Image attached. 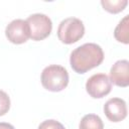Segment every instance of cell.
I'll list each match as a JSON object with an SVG mask.
<instances>
[{"label":"cell","mask_w":129,"mask_h":129,"mask_svg":"<svg viewBox=\"0 0 129 129\" xmlns=\"http://www.w3.org/2000/svg\"><path fill=\"white\" fill-rule=\"evenodd\" d=\"M26 21L30 27V38L32 40H42L51 32V19L43 13H33L27 17Z\"/></svg>","instance_id":"4"},{"label":"cell","mask_w":129,"mask_h":129,"mask_svg":"<svg viewBox=\"0 0 129 129\" xmlns=\"http://www.w3.org/2000/svg\"><path fill=\"white\" fill-rule=\"evenodd\" d=\"M110 80L118 87H128L129 85V61L127 59L117 60L110 70Z\"/></svg>","instance_id":"8"},{"label":"cell","mask_w":129,"mask_h":129,"mask_svg":"<svg viewBox=\"0 0 129 129\" xmlns=\"http://www.w3.org/2000/svg\"><path fill=\"white\" fill-rule=\"evenodd\" d=\"M112 90V82L106 74H95L86 82V91L94 99L107 96Z\"/></svg>","instance_id":"5"},{"label":"cell","mask_w":129,"mask_h":129,"mask_svg":"<svg viewBox=\"0 0 129 129\" xmlns=\"http://www.w3.org/2000/svg\"><path fill=\"white\" fill-rule=\"evenodd\" d=\"M38 129H66L61 123L56 120L49 119L41 122L38 126Z\"/></svg>","instance_id":"13"},{"label":"cell","mask_w":129,"mask_h":129,"mask_svg":"<svg viewBox=\"0 0 129 129\" xmlns=\"http://www.w3.org/2000/svg\"><path fill=\"white\" fill-rule=\"evenodd\" d=\"M127 0H102L101 5L103 8L110 13H119L125 9L127 6Z\"/></svg>","instance_id":"11"},{"label":"cell","mask_w":129,"mask_h":129,"mask_svg":"<svg viewBox=\"0 0 129 129\" xmlns=\"http://www.w3.org/2000/svg\"><path fill=\"white\" fill-rule=\"evenodd\" d=\"M114 37L119 42L129 43V15H125L119 21L114 30Z\"/></svg>","instance_id":"9"},{"label":"cell","mask_w":129,"mask_h":129,"mask_svg":"<svg viewBox=\"0 0 129 129\" xmlns=\"http://www.w3.org/2000/svg\"><path fill=\"white\" fill-rule=\"evenodd\" d=\"M79 129H104V123L98 115L87 114L81 119Z\"/></svg>","instance_id":"10"},{"label":"cell","mask_w":129,"mask_h":129,"mask_svg":"<svg viewBox=\"0 0 129 129\" xmlns=\"http://www.w3.org/2000/svg\"><path fill=\"white\" fill-rule=\"evenodd\" d=\"M0 129H15L13 125L7 122H0Z\"/></svg>","instance_id":"14"},{"label":"cell","mask_w":129,"mask_h":129,"mask_svg":"<svg viewBox=\"0 0 129 129\" xmlns=\"http://www.w3.org/2000/svg\"><path fill=\"white\" fill-rule=\"evenodd\" d=\"M104 60L102 47L94 42L84 43L71 52L70 64L78 74H85L88 71L100 66Z\"/></svg>","instance_id":"1"},{"label":"cell","mask_w":129,"mask_h":129,"mask_svg":"<svg viewBox=\"0 0 129 129\" xmlns=\"http://www.w3.org/2000/svg\"><path fill=\"white\" fill-rule=\"evenodd\" d=\"M104 113L112 122H120L127 116L126 102L121 98H111L104 105Z\"/></svg>","instance_id":"7"},{"label":"cell","mask_w":129,"mask_h":129,"mask_svg":"<svg viewBox=\"0 0 129 129\" xmlns=\"http://www.w3.org/2000/svg\"><path fill=\"white\" fill-rule=\"evenodd\" d=\"M41 85L50 92H60L69 84V73L66 68L50 64L43 69L40 77Z\"/></svg>","instance_id":"2"},{"label":"cell","mask_w":129,"mask_h":129,"mask_svg":"<svg viewBox=\"0 0 129 129\" xmlns=\"http://www.w3.org/2000/svg\"><path fill=\"white\" fill-rule=\"evenodd\" d=\"M10 109V98L4 91L0 90V116L5 115Z\"/></svg>","instance_id":"12"},{"label":"cell","mask_w":129,"mask_h":129,"mask_svg":"<svg viewBox=\"0 0 129 129\" xmlns=\"http://www.w3.org/2000/svg\"><path fill=\"white\" fill-rule=\"evenodd\" d=\"M7 39L14 44H21L30 37V27L24 19H14L5 28Z\"/></svg>","instance_id":"6"},{"label":"cell","mask_w":129,"mask_h":129,"mask_svg":"<svg viewBox=\"0 0 129 129\" xmlns=\"http://www.w3.org/2000/svg\"><path fill=\"white\" fill-rule=\"evenodd\" d=\"M85 34V25L77 17H68L60 21L57 27V37L66 44L79 41Z\"/></svg>","instance_id":"3"}]
</instances>
